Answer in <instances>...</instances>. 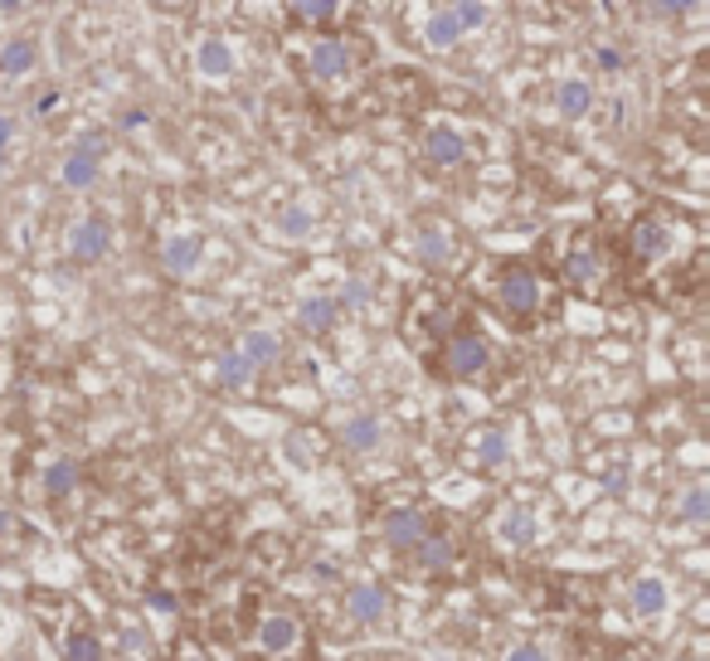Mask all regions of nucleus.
<instances>
[{"label": "nucleus", "mask_w": 710, "mask_h": 661, "mask_svg": "<svg viewBox=\"0 0 710 661\" xmlns=\"http://www.w3.org/2000/svg\"><path fill=\"white\" fill-rule=\"evenodd\" d=\"M497 297H501V311L516 321H530L540 307V278L530 264H506L497 278Z\"/></svg>", "instance_id": "1"}, {"label": "nucleus", "mask_w": 710, "mask_h": 661, "mask_svg": "<svg viewBox=\"0 0 710 661\" xmlns=\"http://www.w3.org/2000/svg\"><path fill=\"white\" fill-rule=\"evenodd\" d=\"M443 365H448V375H453V380H482L487 365H492V345H487L482 331H453V335H448Z\"/></svg>", "instance_id": "2"}, {"label": "nucleus", "mask_w": 710, "mask_h": 661, "mask_svg": "<svg viewBox=\"0 0 710 661\" xmlns=\"http://www.w3.org/2000/svg\"><path fill=\"white\" fill-rule=\"evenodd\" d=\"M108 248H112V224L102 215H83L69 224L64 254L73 264H98V258H108Z\"/></svg>", "instance_id": "3"}, {"label": "nucleus", "mask_w": 710, "mask_h": 661, "mask_svg": "<svg viewBox=\"0 0 710 661\" xmlns=\"http://www.w3.org/2000/svg\"><path fill=\"white\" fill-rule=\"evenodd\" d=\"M628 248H633V258H642V264H657V258L672 254V224H666V219H657V215L633 219Z\"/></svg>", "instance_id": "4"}, {"label": "nucleus", "mask_w": 710, "mask_h": 661, "mask_svg": "<svg viewBox=\"0 0 710 661\" xmlns=\"http://www.w3.org/2000/svg\"><path fill=\"white\" fill-rule=\"evenodd\" d=\"M428 526H433V521H428L419 506H400V511L384 516V544H390L394 554H409L414 544L428 535Z\"/></svg>", "instance_id": "5"}, {"label": "nucleus", "mask_w": 710, "mask_h": 661, "mask_svg": "<svg viewBox=\"0 0 710 661\" xmlns=\"http://www.w3.org/2000/svg\"><path fill=\"white\" fill-rule=\"evenodd\" d=\"M409 560H414V570H419V574L453 570V560H457V544H453V535H448L443 526H428V535H424V540L409 550Z\"/></svg>", "instance_id": "6"}, {"label": "nucleus", "mask_w": 710, "mask_h": 661, "mask_svg": "<svg viewBox=\"0 0 710 661\" xmlns=\"http://www.w3.org/2000/svg\"><path fill=\"white\" fill-rule=\"evenodd\" d=\"M297 642H302L297 613H268L264 623H258V647H264L268 657H287Z\"/></svg>", "instance_id": "7"}, {"label": "nucleus", "mask_w": 710, "mask_h": 661, "mask_svg": "<svg viewBox=\"0 0 710 661\" xmlns=\"http://www.w3.org/2000/svg\"><path fill=\"white\" fill-rule=\"evenodd\" d=\"M424 156L433 166H463L467 161V142H463V132L457 127H448V122H438V127H428L424 132Z\"/></svg>", "instance_id": "8"}, {"label": "nucleus", "mask_w": 710, "mask_h": 661, "mask_svg": "<svg viewBox=\"0 0 710 661\" xmlns=\"http://www.w3.org/2000/svg\"><path fill=\"white\" fill-rule=\"evenodd\" d=\"M311 73H317L321 83L346 78V73H351V45H346V39H336V35L317 39V45H311Z\"/></svg>", "instance_id": "9"}, {"label": "nucleus", "mask_w": 710, "mask_h": 661, "mask_svg": "<svg viewBox=\"0 0 710 661\" xmlns=\"http://www.w3.org/2000/svg\"><path fill=\"white\" fill-rule=\"evenodd\" d=\"M200 258H205V244L195 234H175V238H166V248H161V268L171 272V278H191V272L200 268Z\"/></svg>", "instance_id": "10"}, {"label": "nucleus", "mask_w": 710, "mask_h": 661, "mask_svg": "<svg viewBox=\"0 0 710 661\" xmlns=\"http://www.w3.org/2000/svg\"><path fill=\"white\" fill-rule=\"evenodd\" d=\"M341 443H346L351 453H375V448L384 443L380 414H351L346 424H341Z\"/></svg>", "instance_id": "11"}, {"label": "nucleus", "mask_w": 710, "mask_h": 661, "mask_svg": "<svg viewBox=\"0 0 710 661\" xmlns=\"http://www.w3.org/2000/svg\"><path fill=\"white\" fill-rule=\"evenodd\" d=\"M555 108H560V118H565V122L589 118V108H593V83H589V78H560V83H555Z\"/></svg>", "instance_id": "12"}, {"label": "nucleus", "mask_w": 710, "mask_h": 661, "mask_svg": "<svg viewBox=\"0 0 710 661\" xmlns=\"http://www.w3.org/2000/svg\"><path fill=\"white\" fill-rule=\"evenodd\" d=\"M195 69H200L205 78L224 83L229 73H234V49H229V39L205 35V39H200V49H195Z\"/></svg>", "instance_id": "13"}, {"label": "nucleus", "mask_w": 710, "mask_h": 661, "mask_svg": "<svg viewBox=\"0 0 710 661\" xmlns=\"http://www.w3.org/2000/svg\"><path fill=\"white\" fill-rule=\"evenodd\" d=\"M414 254L424 258L428 268H448L453 264V238H448V229L443 224H419V234H414Z\"/></svg>", "instance_id": "14"}, {"label": "nucleus", "mask_w": 710, "mask_h": 661, "mask_svg": "<svg viewBox=\"0 0 710 661\" xmlns=\"http://www.w3.org/2000/svg\"><path fill=\"white\" fill-rule=\"evenodd\" d=\"M384 608H390V593L380 589V584H355V589L346 593V613L355 617V623H380Z\"/></svg>", "instance_id": "15"}, {"label": "nucleus", "mask_w": 710, "mask_h": 661, "mask_svg": "<svg viewBox=\"0 0 710 661\" xmlns=\"http://www.w3.org/2000/svg\"><path fill=\"white\" fill-rule=\"evenodd\" d=\"M35 64H39V45L29 35H15L0 45V73H5V78H25Z\"/></svg>", "instance_id": "16"}, {"label": "nucleus", "mask_w": 710, "mask_h": 661, "mask_svg": "<svg viewBox=\"0 0 710 661\" xmlns=\"http://www.w3.org/2000/svg\"><path fill=\"white\" fill-rule=\"evenodd\" d=\"M98 171H102L98 156H88L83 146H73V151L64 156V166H59V181H64L69 191H88V185H98Z\"/></svg>", "instance_id": "17"}, {"label": "nucleus", "mask_w": 710, "mask_h": 661, "mask_svg": "<svg viewBox=\"0 0 710 661\" xmlns=\"http://www.w3.org/2000/svg\"><path fill=\"white\" fill-rule=\"evenodd\" d=\"M336 317H341L336 297H321V292H317V297H302L297 302V321L307 331H317V335H327L331 327H336Z\"/></svg>", "instance_id": "18"}, {"label": "nucleus", "mask_w": 710, "mask_h": 661, "mask_svg": "<svg viewBox=\"0 0 710 661\" xmlns=\"http://www.w3.org/2000/svg\"><path fill=\"white\" fill-rule=\"evenodd\" d=\"M238 355H244L254 370H264V365H278V360H283V341H278L273 331H248L244 345H238Z\"/></svg>", "instance_id": "19"}, {"label": "nucleus", "mask_w": 710, "mask_h": 661, "mask_svg": "<svg viewBox=\"0 0 710 661\" xmlns=\"http://www.w3.org/2000/svg\"><path fill=\"white\" fill-rule=\"evenodd\" d=\"M628 603H633V613L657 617V613H662V608H666V584H662V579H652V574H642V579H633Z\"/></svg>", "instance_id": "20"}, {"label": "nucleus", "mask_w": 710, "mask_h": 661, "mask_svg": "<svg viewBox=\"0 0 710 661\" xmlns=\"http://www.w3.org/2000/svg\"><path fill=\"white\" fill-rule=\"evenodd\" d=\"M501 540H506L511 550H530V544H536V516H530L526 506H511L506 516H501Z\"/></svg>", "instance_id": "21"}, {"label": "nucleus", "mask_w": 710, "mask_h": 661, "mask_svg": "<svg viewBox=\"0 0 710 661\" xmlns=\"http://www.w3.org/2000/svg\"><path fill=\"white\" fill-rule=\"evenodd\" d=\"M424 39H428V49H453L457 39H463V29H457V20H453V5H443V10H433V15H428Z\"/></svg>", "instance_id": "22"}, {"label": "nucleus", "mask_w": 710, "mask_h": 661, "mask_svg": "<svg viewBox=\"0 0 710 661\" xmlns=\"http://www.w3.org/2000/svg\"><path fill=\"white\" fill-rule=\"evenodd\" d=\"M506 457H511V443H506V433H501V428L477 433V443H473V463L477 467H501Z\"/></svg>", "instance_id": "23"}, {"label": "nucleus", "mask_w": 710, "mask_h": 661, "mask_svg": "<svg viewBox=\"0 0 710 661\" xmlns=\"http://www.w3.org/2000/svg\"><path fill=\"white\" fill-rule=\"evenodd\" d=\"M565 278H570V282H579V287H584V282L599 278V248H589V244L579 238V244L570 248V258H565Z\"/></svg>", "instance_id": "24"}, {"label": "nucleus", "mask_w": 710, "mask_h": 661, "mask_svg": "<svg viewBox=\"0 0 710 661\" xmlns=\"http://www.w3.org/2000/svg\"><path fill=\"white\" fill-rule=\"evenodd\" d=\"M215 375H219V384H224V390H244V384L254 380V365H248L238 351H224L215 360Z\"/></svg>", "instance_id": "25"}, {"label": "nucleus", "mask_w": 710, "mask_h": 661, "mask_svg": "<svg viewBox=\"0 0 710 661\" xmlns=\"http://www.w3.org/2000/svg\"><path fill=\"white\" fill-rule=\"evenodd\" d=\"M45 491L49 497H69V491H78V463H73V457H54V463L45 467Z\"/></svg>", "instance_id": "26"}, {"label": "nucleus", "mask_w": 710, "mask_h": 661, "mask_svg": "<svg viewBox=\"0 0 710 661\" xmlns=\"http://www.w3.org/2000/svg\"><path fill=\"white\" fill-rule=\"evenodd\" d=\"M278 229H283L287 244H302V238H311V209L307 205H287L283 219H278Z\"/></svg>", "instance_id": "27"}, {"label": "nucleus", "mask_w": 710, "mask_h": 661, "mask_svg": "<svg viewBox=\"0 0 710 661\" xmlns=\"http://www.w3.org/2000/svg\"><path fill=\"white\" fill-rule=\"evenodd\" d=\"M676 516H682V521H696V526H701V521L710 516V491L701 487V481L682 491V501H676Z\"/></svg>", "instance_id": "28"}, {"label": "nucleus", "mask_w": 710, "mask_h": 661, "mask_svg": "<svg viewBox=\"0 0 710 661\" xmlns=\"http://www.w3.org/2000/svg\"><path fill=\"white\" fill-rule=\"evenodd\" d=\"M287 15L292 20H311V25H327V20H336V0H292Z\"/></svg>", "instance_id": "29"}, {"label": "nucleus", "mask_w": 710, "mask_h": 661, "mask_svg": "<svg viewBox=\"0 0 710 661\" xmlns=\"http://www.w3.org/2000/svg\"><path fill=\"white\" fill-rule=\"evenodd\" d=\"M64 661H102V642L93 633H69V642H64Z\"/></svg>", "instance_id": "30"}, {"label": "nucleus", "mask_w": 710, "mask_h": 661, "mask_svg": "<svg viewBox=\"0 0 710 661\" xmlns=\"http://www.w3.org/2000/svg\"><path fill=\"white\" fill-rule=\"evenodd\" d=\"M487 15H492V10L482 5V0H463V5H453V20H457V29H482L487 25Z\"/></svg>", "instance_id": "31"}, {"label": "nucleus", "mask_w": 710, "mask_h": 661, "mask_svg": "<svg viewBox=\"0 0 710 661\" xmlns=\"http://www.w3.org/2000/svg\"><path fill=\"white\" fill-rule=\"evenodd\" d=\"M365 302H370V282H365V278H346V287H341L336 307H351V311H360Z\"/></svg>", "instance_id": "32"}, {"label": "nucleus", "mask_w": 710, "mask_h": 661, "mask_svg": "<svg viewBox=\"0 0 710 661\" xmlns=\"http://www.w3.org/2000/svg\"><path fill=\"white\" fill-rule=\"evenodd\" d=\"M146 608H151L156 617H175L181 613V598H175L171 589H146Z\"/></svg>", "instance_id": "33"}, {"label": "nucleus", "mask_w": 710, "mask_h": 661, "mask_svg": "<svg viewBox=\"0 0 710 661\" xmlns=\"http://www.w3.org/2000/svg\"><path fill=\"white\" fill-rule=\"evenodd\" d=\"M593 64H599L603 73H623V69H628V59H623V49L599 45V49H593Z\"/></svg>", "instance_id": "34"}, {"label": "nucleus", "mask_w": 710, "mask_h": 661, "mask_svg": "<svg viewBox=\"0 0 710 661\" xmlns=\"http://www.w3.org/2000/svg\"><path fill=\"white\" fill-rule=\"evenodd\" d=\"M59 102H64V93H59V88H45L35 102H29V112H35V118H49V112H59Z\"/></svg>", "instance_id": "35"}, {"label": "nucleus", "mask_w": 710, "mask_h": 661, "mask_svg": "<svg viewBox=\"0 0 710 661\" xmlns=\"http://www.w3.org/2000/svg\"><path fill=\"white\" fill-rule=\"evenodd\" d=\"M10 142H15V118H10V112H0V166L10 161Z\"/></svg>", "instance_id": "36"}, {"label": "nucleus", "mask_w": 710, "mask_h": 661, "mask_svg": "<svg viewBox=\"0 0 710 661\" xmlns=\"http://www.w3.org/2000/svg\"><path fill=\"white\" fill-rule=\"evenodd\" d=\"M15 530H20V516L10 506H0V550H5L10 540H15Z\"/></svg>", "instance_id": "37"}, {"label": "nucleus", "mask_w": 710, "mask_h": 661, "mask_svg": "<svg viewBox=\"0 0 710 661\" xmlns=\"http://www.w3.org/2000/svg\"><path fill=\"white\" fill-rule=\"evenodd\" d=\"M647 10H652V15H686V10H691V5H686V0H657V5H647Z\"/></svg>", "instance_id": "38"}, {"label": "nucleus", "mask_w": 710, "mask_h": 661, "mask_svg": "<svg viewBox=\"0 0 710 661\" xmlns=\"http://www.w3.org/2000/svg\"><path fill=\"white\" fill-rule=\"evenodd\" d=\"M506 661H546V652H540V647H511V652H506Z\"/></svg>", "instance_id": "39"}, {"label": "nucleus", "mask_w": 710, "mask_h": 661, "mask_svg": "<svg viewBox=\"0 0 710 661\" xmlns=\"http://www.w3.org/2000/svg\"><path fill=\"white\" fill-rule=\"evenodd\" d=\"M122 127H127V132H137V127H146V112H142V108H132V112H127V118H122Z\"/></svg>", "instance_id": "40"}, {"label": "nucleus", "mask_w": 710, "mask_h": 661, "mask_svg": "<svg viewBox=\"0 0 710 661\" xmlns=\"http://www.w3.org/2000/svg\"><path fill=\"white\" fill-rule=\"evenodd\" d=\"M181 661H210V657H205V652H191V657H181Z\"/></svg>", "instance_id": "41"}]
</instances>
